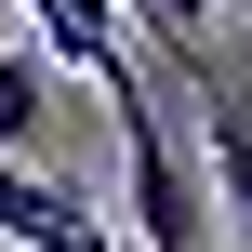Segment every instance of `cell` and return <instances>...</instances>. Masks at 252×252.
<instances>
[{
	"label": "cell",
	"instance_id": "52a82bcc",
	"mask_svg": "<svg viewBox=\"0 0 252 252\" xmlns=\"http://www.w3.org/2000/svg\"><path fill=\"white\" fill-rule=\"evenodd\" d=\"M120 252H133V239H120Z\"/></svg>",
	"mask_w": 252,
	"mask_h": 252
},
{
	"label": "cell",
	"instance_id": "3957f363",
	"mask_svg": "<svg viewBox=\"0 0 252 252\" xmlns=\"http://www.w3.org/2000/svg\"><path fill=\"white\" fill-rule=\"evenodd\" d=\"M199 133H213V199H239L252 226V80H199Z\"/></svg>",
	"mask_w": 252,
	"mask_h": 252
},
{
	"label": "cell",
	"instance_id": "8992f818",
	"mask_svg": "<svg viewBox=\"0 0 252 252\" xmlns=\"http://www.w3.org/2000/svg\"><path fill=\"white\" fill-rule=\"evenodd\" d=\"M213 13H226V0H146V27H159L173 53H199V27H213Z\"/></svg>",
	"mask_w": 252,
	"mask_h": 252
},
{
	"label": "cell",
	"instance_id": "5b68a950",
	"mask_svg": "<svg viewBox=\"0 0 252 252\" xmlns=\"http://www.w3.org/2000/svg\"><path fill=\"white\" fill-rule=\"evenodd\" d=\"M40 120H53V53L40 40H0V159L40 146Z\"/></svg>",
	"mask_w": 252,
	"mask_h": 252
},
{
	"label": "cell",
	"instance_id": "7a4b0ae2",
	"mask_svg": "<svg viewBox=\"0 0 252 252\" xmlns=\"http://www.w3.org/2000/svg\"><path fill=\"white\" fill-rule=\"evenodd\" d=\"M0 239H27V252H120V226H106L80 186H53V173L0 159Z\"/></svg>",
	"mask_w": 252,
	"mask_h": 252
},
{
	"label": "cell",
	"instance_id": "6da1fadb",
	"mask_svg": "<svg viewBox=\"0 0 252 252\" xmlns=\"http://www.w3.org/2000/svg\"><path fill=\"white\" fill-rule=\"evenodd\" d=\"M106 106H120V199H133V252H199L213 239V199H199V173H186V146H173V106H159V80L120 53L106 66Z\"/></svg>",
	"mask_w": 252,
	"mask_h": 252
},
{
	"label": "cell",
	"instance_id": "277c9868",
	"mask_svg": "<svg viewBox=\"0 0 252 252\" xmlns=\"http://www.w3.org/2000/svg\"><path fill=\"white\" fill-rule=\"evenodd\" d=\"M27 13H40V53L53 66H93V80L120 66V13L106 0H27Z\"/></svg>",
	"mask_w": 252,
	"mask_h": 252
}]
</instances>
